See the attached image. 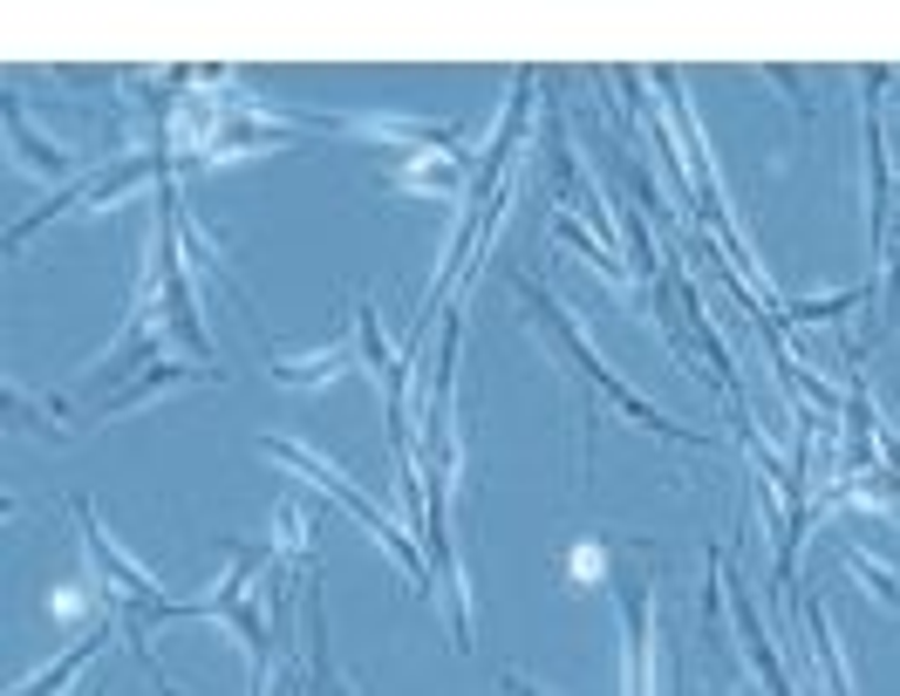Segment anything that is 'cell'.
Returning a JSON list of instances; mask_svg holds the SVG:
<instances>
[{"label":"cell","instance_id":"cell-1","mask_svg":"<svg viewBox=\"0 0 900 696\" xmlns=\"http://www.w3.org/2000/svg\"><path fill=\"white\" fill-rule=\"evenodd\" d=\"M96 642H103V635H75V648L62 655V663H49L42 676H34V683H21L14 696H55V689H62V683L75 676V669H83V663H89V655H96Z\"/></svg>","mask_w":900,"mask_h":696},{"label":"cell","instance_id":"cell-2","mask_svg":"<svg viewBox=\"0 0 900 696\" xmlns=\"http://www.w3.org/2000/svg\"><path fill=\"white\" fill-rule=\"evenodd\" d=\"M601 567H607V553H601V547H573V553H567L573 588H580V580H601Z\"/></svg>","mask_w":900,"mask_h":696}]
</instances>
